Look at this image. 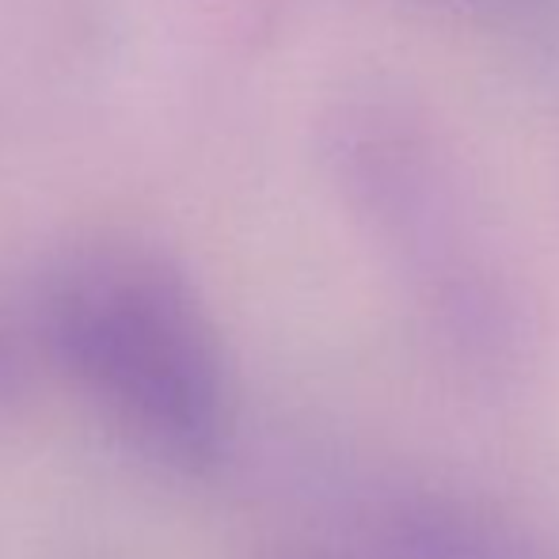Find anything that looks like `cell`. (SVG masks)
Here are the masks:
<instances>
[{"label": "cell", "mask_w": 559, "mask_h": 559, "mask_svg": "<svg viewBox=\"0 0 559 559\" xmlns=\"http://www.w3.org/2000/svg\"><path fill=\"white\" fill-rule=\"evenodd\" d=\"M50 346L141 449L202 472L233 423L225 361L194 301L145 266H99L58 289Z\"/></svg>", "instance_id": "6da1fadb"}, {"label": "cell", "mask_w": 559, "mask_h": 559, "mask_svg": "<svg viewBox=\"0 0 559 559\" xmlns=\"http://www.w3.org/2000/svg\"><path fill=\"white\" fill-rule=\"evenodd\" d=\"M389 559H559L556 548L507 510L449 491H396L377 514Z\"/></svg>", "instance_id": "7a4b0ae2"}]
</instances>
